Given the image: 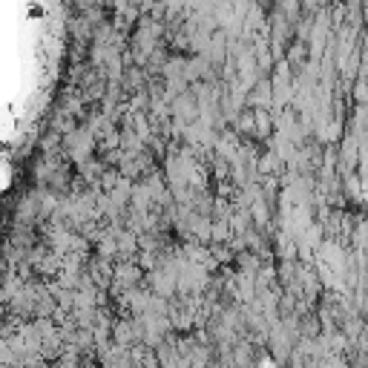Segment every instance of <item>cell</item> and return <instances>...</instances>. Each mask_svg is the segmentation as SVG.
<instances>
[]
</instances>
